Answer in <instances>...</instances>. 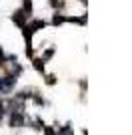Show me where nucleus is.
<instances>
[{"mask_svg": "<svg viewBox=\"0 0 132 135\" xmlns=\"http://www.w3.org/2000/svg\"><path fill=\"white\" fill-rule=\"evenodd\" d=\"M34 103H36V105H44V101L40 99V97H34Z\"/></svg>", "mask_w": 132, "mask_h": 135, "instance_id": "11", "label": "nucleus"}, {"mask_svg": "<svg viewBox=\"0 0 132 135\" xmlns=\"http://www.w3.org/2000/svg\"><path fill=\"white\" fill-rule=\"evenodd\" d=\"M52 55H54V49H48V51L44 52V56H42V59H44V61H46V59H50V56H52Z\"/></svg>", "mask_w": 132, "mask_h": 135, "instance_id": "10", "label": "nucleus"}, {"mask_svg": "<svg viewBox=\"0 0 132 135\" xmlns=\"http://www.w3.org/2000/svg\"><path fill=\"white\" fill-rule=\"evenodd\" d=\"M10 71H12V75H18L20 73V67H18L16 62H10Z\"/></svg>", "mask_w": 132, "mask_h": 135, "instance_id": "8", "label": "nucleus"}, {"mask_svg": "<svg viewBox=\"0 0 132 135\" xmlns=\"http://www.w3.org/2000/svg\"><path fill=\"white\" fill-rule=\"evenodd\" d=\"M64 20H66L64 16H58V14H56V16L52 18V24H56V26H58V24H62V22H64Z\"/></svg>", "mask_w": 132, "mask_h": 135, "instance_id": "6", "label": "nucleus"}, {"mask_svg": "<svg viewBox=\"0 0 132 135\" xmlns=\"http://www.w3.org/2000/svg\"><path fill=\"white\" fill-rule=\"evenodd\" d=\"M24 12H26V14L32 12V2H30V0H24Z\"/></svg>", "mask_w": 132, "mask_h": 135, "instance_id": "5", "label": "nucleus"}, {"mask_svg": "<svg viewBox=\"0 0 132 135\" xmlns=\"http://www.w3.org/2000/svg\"><path fill=\"white\" fill-rule=\"evenodd\" d=\"M26 16H28V14L24 10H16L14 14H12V22L18 24V26L22 28V26H26Z\"/></svg>", "mask_w": 132, "mask_h": 135, "instance_id": "2", "label": "nucleus"}, {"mask_svg": "<svg viewBox=\"0 0 132 135\" xmlns=\"http://www.w3.org/2000/svg\"><path fill=\"white\" fill-rule=\"evenodd\" d=\"M10 127H22L24 125V113L22 111H10Z\"/></svg>", "mask_w": 132, "mask_h": 135, "instance_id": "1", "label": "nucleus"}, {"mask_svg": "<svg viewBox=\"0 0 132 135\" xmlns=\"http://www.w3.org/2000/svg\"><path fill=\"white\" fill-rule=\"evenodd\" d=\"M44 26H46V22H44V20H34L28 28H30L32 32H36V30H40V28H44Z\"/></svg>", "mask_w": 132, "mask_h": 135, "instance_id": "3", "label": "nucleus"}, {"mask_svg": "<svg viewBox=\"0 0 132 135\" xmlns=\"http://www.w3.org/2000/svg\"><path fill=\"white\" fill-rule=\"evenodd\" d=\"M50 4L54 6V8H62V6H64V0H50Z\"/></svg>", "mask_w": 132, "mask_h": 135, "instance_id": "7", "label": "nucleus"}, {"mask_svg": "<svg viewBox=\"0 0 132 135\" xmlns=\"http://www.w3.org/2000/svg\"><path fill=\"white\" fill-rule=\"evenodd\" d=\"M56 83V77L54 75H48V77H46V85H54Z\"/></svg>", "mask_w": 132, "mask_h": 135, "instance_id": "9", "label": "nucleus"}, {"mask_svg": "<svg viewBox=\"0 0 132 135\" xmlns=\"http://www.w3.org/2000/svg\"><path fill=\"white\" fill-rule=\"evenodd\" d=\"M34 69L42 73V71H44V59H34Z\"/></svg>", "mask_w": 132, "mask_h": 135, "instance_id": "4", "label": "nucleus"}, {"mask_svg": "<svg viewBox=\"0 0 132 135\" xmlns=\"http://www.w3.org/2000/svg\"><path fill=\"white\" fill-rule=\"evenodd\" d=\"M2 115H4V107H2V105H0V117H2Z\"/></svg>", "mask_w": 132, "mask_h": 135, "instance_id": "12", "label": "nucleus"}]
</instances>
